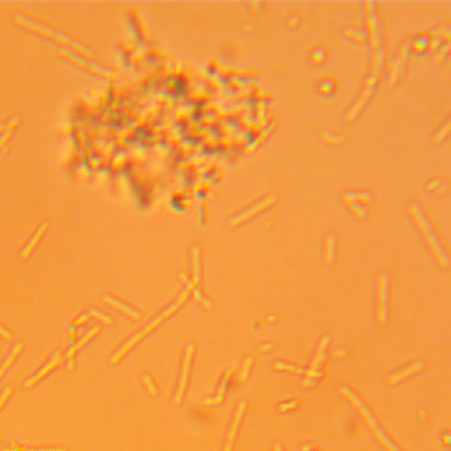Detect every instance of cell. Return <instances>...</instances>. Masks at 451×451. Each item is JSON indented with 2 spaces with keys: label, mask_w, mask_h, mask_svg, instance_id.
<instances>
[{
  "label": "cell",
  "mask_w": 451,
  "mask_h": 451,
  "mask_svg": "<svg viewBox=\"0 0 451 451\" xmlns=\"http://www.w3.org/2000/svg\"><path fill=\"white\" fill-rule=\"evenodd\" d=\"M44 229H46V224H43V226H39V229L34 233V237L28 240V243L25 245V249H23V252H22V259H26L28 258V254L32 252V249H34L35 245H37V241H39V238L43 237V233H44Z\"/></svg>",
  "instance_id": "cell-16"
},
{
  "label": "cell",
  "mask_w": 451,
  "mask_h": 451,
  "mask_svg": "<svg viewBox=\"0 0 451 451\" xmlns=\"http://www.w3.org/2000/svg\"><path fill=\"white\" fill-rule=\"evenodd\" d=\"M376 81H377V76H370L368 78V81L365 83V88H363V94H361V99H359L358 102H356L355 106H353V110L349 111V115H347L346 119H344V122H351V120L355 119L356 115H358V111L363 108V104L367 102V99L370 97V94H372V88H374V85H376Z\"/></svg>",
  "instance_id": "cell-8"
},
{
  "label": "cell",
  "mask_w": 451,
  "mask_h": 451,
  "mask_svg": "<svg viewBox=\"0 0 451 451\" xmlns=\"http://www.w3.org/2000/svg\"><path fill=\"white\" fill-rule=\"evenodd\" d=\"M9 395H11V386H7V388H4V391H2V395H0V409L4 407L5 400L9 399Z\"/></svg>",
  "instance_id": "cell-23"
},
{
  "label": "cell",
  "mask_w": 451,
  "mask_h": 451,
  "mask_svg": "<svg viewBox=\"0 0 451 451\" xmlns=\"http://www.w3.org/2000/svg\"><path fill=\"white\" fill-rule=\"evenodd\" d=\"M293 407H296V404H291L289 409H293ZM285 409H287V405H281V407H279V411H285Z\"/></svg>",
  "instance_id": "cell-26"
},
{
  "label": "cell",
  "mask_w": 451,
  "mask_h": 451,
  "mask_svg": "<svg viewBox=\"0 0 451 451\" xmlns=\"http://www.w3.org/2000/svg\"><path fill=\"white\" fill-rule=\"evenodd\" d=\"M376 293V321L382 324L386 321V293H388V277L386 275H381L377 279Z\"/></svg>",
  "instance_id": "cell-5"
},
{
  "label": "cell",
  "mask_w": 451,
  "mask_h": 451,
  "mask_svg": "<svg viewBox=\"0 0 451 451\" xmlns=\"http://www.w3.org/2000/svg\"><path fill=\"white\" fill-rule=\"evenodd\" d=\"M88 314L90 315H94V317H97V319H101L102 323H106V324H111V319L108 317V315H104V314H101V312H97V310H88Z\"/></svg>",
  "instance_id": "cell-21"
},
{
  "label": "cell",
  "mask_w": 451,
  "mask_h": 451,
  "mask_svg": "<svg viewBox=\"0 0 451 451\" xmlns=\"http://www.w3.org/2000/svg\"><path fill=\"white\" fill-rule=\"evenodd\" d=\"M192 353H194V344H187V347H185V355H184V361H182V372H180L178 388H176V395H175V399H173V405H178V404L182 402V397H184L185 386H187L189 370H190V359H192Z\"/></svg>",
  "instance_id": "cell-4"
},
{
  "label": "cell",
  "mask_w": 451,
  "mask_h": 451,
  "mask_svg": "<svg viewBox=\"0 0 451 451\" xmlns=\"http://www.w3.org/2000/svg\"><path fill=\"white\" fill-rule=\"evenodd\" d=\"M0 337L4 338V340H11V333H9L7 330H4L2 326H0Z\"/></svg>",
  "instance_id": "cell-25"
},
{
  "label": "cell",
  "mask_w": 451,
  "mask_h": 451,
  "mask_svg": "<svg viewBox=\"0 0 451 451\" xmlns=\"http://www.w3.org/2000/svg\"><path fill=\"white\" fill-rule=\"evenodd\" d=\"M143 382H145V386H146V388H148L150 395H157V390L153 388V384H152V379H150L148 376H145V377H143Z\"/></svg>",
  "instance_id": "cell-24"
},
{
  "label": "cell",
  "mask_w": 451,
  "mask_h": 451,
  "mask_svg": "<svg viewBox=\"0 0 451 451\" xmlns=\"http://www.w3.org/2000/svg\"><path fill=\"white\" fill-rule=\"evenodd\" d=\"M277 199V196H268V197H264V199H261V201H258L256 203L254 206H250L249 210H245V212H241L240 215H237L235 219H231L228 222V226L229 228H235V226H238L240 222H243V220H247V219H250V217H254L256 214H259V212H263L264 208H268V206L272 205L273 201Z\"/></svg>",
  "instance_id": "cell-6"
},
{
  "label": "cell",
  "mask_w": 451,
  "mask_h": 451,
  "mask_svg": "<svg viewBox=\"0 0 451 451\" xmlns=\"http://www.w3.org/2000/svg\"><path fill=\"white\" fill-rule=\"evenodd\" d=\"M450 132H451V119H450V120H448V122H446V123H444L443 127L439 129V131H437V134H435V136H434V138H432V141H430V143H432V145H437L439 141L443 140V138H444V136H448V134H450Z\"/></svg>",
  "instance_id": "cell-19"
},
{
  "label": "cell",
  "mask_w": 451,
  "mask_h": 451,
  "mask_svg": "<svg viewBox=\"0 0 451 451\" xmlns=\"http://www.w3.org/2000/svg\"><path fill=\"white\" fill-rule=\"evenodd\" d=\"M338 393L344 397V399L347 400V402L353 405V407L356 409V412H358L359 416H361V420L365 421V425L370 428V432H372V435H374V439H376L377 443L381 444L382 448H384V451H399L397 448L393 446V444L390 443V439L388 437H384V434H382L381 430H379V427H377V423H376V420H374V416L370 414V411L367 409V405H365L361 400H359V397H356L353 391L349 390V388H340L338 390Z\"/></svg>",
  "instance_id": "cell-2"
},
{
  "label": "cell",
  "mask_w": 451,
  "mask_h": 451,
  "mask_svg": "<svg viewBox=\"0 0 451 451\" xmlns=\"http://www.w3.org/2000/svg\"><path fill=\"white\" fill-rule=\"evenodd\" d=\"M104 303H108V305L115 307V309H119L120 312H123V314H127L129 317H132V319H140V314H138L134 309H131L129 305H123L122 302H119L117 298H111V296H104Z\"/></svg>",
  "instance_id": "cell-14"
},
{
  "label": "cell",
  "mask_w": 451,
  "mask_h": 451,
  "mask_svg": "<svg viewBox=\"0 0 451 451\" xmlns=\"http://www.w3.org/2000/svg\"><path fill=\"white\" fill-rule=\"evenodd\" d=\"M250 365H252V358H247V359H245V363H243V368H241L240 381H243V379H245V376H247V374H249V368H250Z\"/></svg>",
  "instance_id": "cell-22"
},
{
  "label": "cell",
  "mask_w": 451,
  "mask_h": 451,
  "mask_svg": "<svg viewBox=\"0 0 451 451\" xmlns=\"http://www.w3.org/2000/svg\"><path fill=\"white\" fill-rule=\"evenodd\" d=\"M326 344H328V338H323V340H321V344H319V349H317V355H315L314 361H312V365H310V368L307 370V377H309V379H307V382H302L303 388H307V386H310L312 382H314V379H312V377L319 376L317 368L321 367V363H323V359H324V347H326Z\"/></svg>",
  "instance_id": "cell-7"
},
{
  "label": "cell",
  "mask_w": 451,
  "mask_h": 451,
  "mask_svg": "<svg viewBox=\"0 0 451 451\" xmlns=\"http://www.w3.org/2000/svg\"><path fill=\"white\" fill-rule=\"evenodd\" d=\"M95 333H97V328H92V330H90V332L87 333V335H85L83 338H79V340L76 342L74 346H71L69 353H67V356H66V358L69 359V365H67V368H69V370H72V368H74V361H72V358H74V353L79 349V347L83 346V344H87V342L90 340V338H92L94 335H95Z\"/></svg>",
  "instance_id": "cell-13"
},
{
  "label": "cell",
  "mask_w": 451,
  "mask_h": 451,
  "mask_svg": "<svg viewBox=\"0 0 451 451\" xmlns=\"http://www.w3.org/2000/svg\"><path fill=\"white\" fill-rule=\"evenodd\" d=\"M423 367H425V363H423V361H418V363H414V365H411V367H407L405 370H400V372H397L395 376L388 377V379H386V384H395V382L402 381V379L409 377L411 374H414V372H418V370H421Z\"/></svg>",
  "instance_id": "cell-12"
},
{
  "label": "cell",
  "mask_w": 451,
  "mask_h": 451,
  "mask_svg": "<svg viewBox=\"0 0 451 451\" xmlns=\"http://www.w3.org/2000/svg\"><path fill=\"white\" fill-rule=\"evenodd\" d=\"M16 123H18V119L14 117V119H11L7 122V125H5V131H4V134L0 136V148L7 143V140L11 138V131H13V127H16Z\"/></svg>",
  "instance_id": "cell-20"
},
{
  "label": "cell",
  "mask_w": 451,
  "mask_h": 451,
  "mask_svg": "<svg viewBox=\"0 0 451 451\" xmlns=\"http://www.w3.org/2000/svg\"><path fill=\"white\" fill-rule=\"evenodd\" d=\"M407 212H409V217L412 219V224H414L416 231L420 233L423 241H425L427 249H428L430 256H432V259L435 261V264H437L439 268H446L448 264H450V258H448L446 250L443 249L437 235H435L432 226H430L428 219H427L423 210H421V206L418 205V203H412V205H409Z\"/></svg>",
  "instance_id": "cell-1"
},
{
  "label": "cell",
  "mask_w": 451,
  "mask_h": 451,
  "mask_svg": "<svg viewBox=\"0 0 451 451\" xmlns=\"http://www.w3.org/2000/svg\"><path fill=\"white\" fill-rule=\"evenodd\" d=\"M189 291H190V289H185V291H184V293L180 294V298H178V300H176V302H175V303H173V305H171V307H169V309H166V310L162 312V314H159V315H157V317H155V319H153V321H150V323H148V324H146V326H145V328H143V330H141V332H138V333H136V335H134V337H132V338H131V340H129V342H125V344H123V346H122V347H120V349H119V353H117V355H113V356H111V358H110V363H111V365L119 363L120 359H122V356H123V355H125V353H127V351H129V349H131V347H132V346H134V344H136V342H140V340H141V338L145 337L146 333H150V332H152V330H153V328H155V326H157V324H159V323H161V321H164V319H166L167 315H171V314H173V312H175V310H176V309H178V307H180V305H182V303H184V300H185V298H187Z\"/></svg>",
  "instance_id": "cell-3"
},
{
  "label": "cell",
  "mask_w": 451,
  "mask_h": 451,
  "mask_svg": "<svg viewBox=\"0 0 451 451\" xmlns=\"http://www.w3.org/2000/svg\"><path fill=\"white\" fill-rule=\"evenodd\" d=\"M199 252H201V249L197 245L192 247V285L194 289H199V281H201V256H199Z\"/></svg>",
  "instance_id": "cell-10"
},
{
  "label": "cell",
  "mask_w": 451,
  "mask_h": 451,
  "mask_svg": "<svg viewBox=\"0 0 451 451\" xmlns=\"http://www.w3.org/2000/svg\"><path fill=\"white\" fill-rule=\"evenodd\" d=\"M20 351H22V344H16V346H14V349L11 351V355H9L7 358H5V361H4V363L0 365V377L4 376V372H5V370H7V368H9V365H11V363H13V361H14V358H16V355H18V353H20Z\"/></svg>",
  "instance_id": "cell-18"
},
{
  "label": "cell",
  "mask_w": 451,
  "mask_h": 451,
  "mask_svg": "<svg viewBox=\"0 0 451 451\" xmlns=\"http://www.w3.org/2000/svg\"><path fill=\"white\" fill-rule=\"evenodd\" d=\"M25 451H66V450H25Z\"/></svg>",
  "instance_id": "cell-27"
},
{
  "label": "cell",
  "mask_w": 451,
  "mask_h": 451,
  "mask_svg": "<svg viewBox=\"0 0 451 451\" xmlns=\"http://www.w3.org/2000/svg\"><path fill=\"white\" fill-rule=\"evenodd\" d=\"M340 201L344 203V205L349 208V212L353 215H355L356 219H363L365 217V208L361 205H359V201H355V199H349V197L344 194V196L340 197Z\"/></svg>",
  "instance_id": "cell-15"
},
{
  "label": "cell",
  "mask_w": 451,
  "mask_h": 451,
  "mask_svg": "<svg viewBox=\"0 0 451 451\" xmlns=\"http://www.w3.org/2000/svg\"><path fill=\"white\" fill-rule=\"evenodd\" d=\"M333 252H335V237L330 235L326 238V243H324V258H323L324 264H330L333 261Z\"/></svg>",
  "instance_id": "cell-17"
},
{
  "label": "cell",
  "mask_w": 451,
  "mask_h": 451,
  "mask_svg": "<svg viewBox=\"0 0 451 451\" xmlns=\"http://www.w3.org/2000/svg\"><path fill=\"white\" fill-rule=\"evenodd\" d=\"M60 361H62V356H60V353H58V351H57V353H55V355H53V358H51V359H49V363H48V365H44V367H43V368H41L39 372L35 374V376H34V377H30V379H28V381H25V382H23V386H25V388H30V386H34V384H35V382L39 381V379H43V377H44V376H46V374H48V372H51L53 368L57 367V365H58V363H60Z\"/></svg>",
  "instance_id": "cell-9"
},
{
  "label": "cell",
  "mask_w": 451,
  "mask_h": 451,
  "mask_svg": "<svg viewBox=\"0 0 451 451\" xmlns=\"http://www.w3.org/2000/svg\"><path fill=\"white\" fill-rule=\"evenodd\" d=\"M243 407H245V402L238 404V409H237V412H235V418H233V425H231V430H229V437H228L226 446H224V451H231L233 439H235V435H237V430H238V425H240L241 414H243Z\"/></svg>",
  "instance_id": "cell-11"
}]
</instances>
